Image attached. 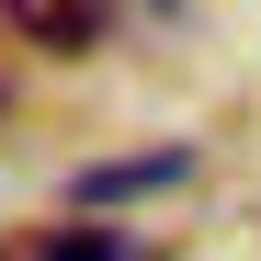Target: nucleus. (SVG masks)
Here are the masks:
<instances>
[{
    "instance_id": "f03ea898",
    "label": "nucleus",
    "mask_w": 261,
    "mask_h": 261,
    "mask_svg": "<svg viewBox=\"0 0 261 261\" xmlns=\"http://www.w3.org/2000/svg\"><path fill=\"white\" fill-rule=\"evenodd\" d=\"M193 148H137V159H91L68 182V204H125V193H159V182H182Z\"/></svg>"
},
{
    "instance_id": "7ed1b4c3",
    "label": "nucleus",
    "mask_w": 261,
    "mask_h": 261,
    "mask_svg": "<svg viewBox=\"0 0 261 261\" xmlns=\"http://www.w3.org/2000/svg\"><path fill=\"white\" fill-rule=\"evenodd\" d=\"M0 261H114V239L102 227H34V239H12Z\"/></svg>"
},
{
    "instance_id": "f257e3e1",
    "label": "nucleus",
    "mask_w": 261,
    "mask_h": 261,
    "mask_svg": "<svg viewBox=\"0 0 261 261\" xmlns=\"http://www.w3.org/2000/svg\"><path fill=\"white\" fill-rule=\"evenodd\" d=\"M0 12H12L46 57H91L102 34H114V0H0Z\"/></svg>"
}]
</instances>
